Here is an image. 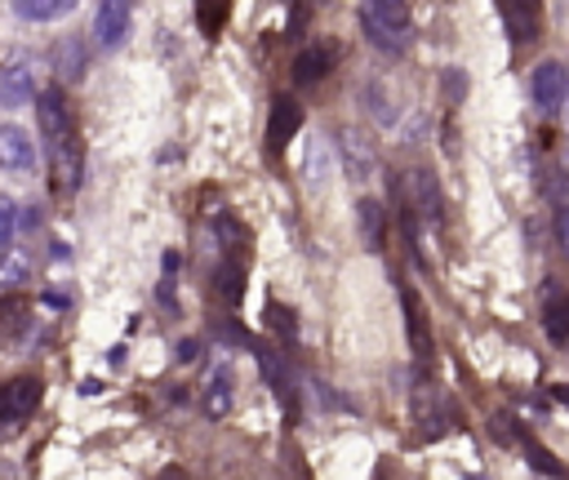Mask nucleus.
<instances>
[{"mask_svg":"<svg viewBox=\"0 0 569 480\" xmlns=\"http://www.w3.org/2000/svg\"><path fill=\"white\" fill-rule=\"evenodd\" d=\"M0 169H9V173L36 169V138L22 124H0Z\"/></svg>","mask_w":569,"mask_h":480,"instance_id":"423d86ee","label":"nucleus"},{"mask_svg":"<svg viewBox=\"0 0 569 480\" xmlns=\"http://www.w3.org/2000/svg\"><path fill=\"white\" fill-rule=\"evenodd\" d=\"M529 462H538V467H542L547 476H556V471H560V467H556V462H551V458H547V453H542V449H538L533 440H529Z\"/></svg>","mask_w":569,"mask_h":480,"instance_id":"5701e85b","label":"nucleus"},{"mask_svg":"<svg viewBox=\"0 0 569 480\" xmlns=\"http://www.w3.org/2000/svg\"><path fill=\"white\" fill-rule=\"evenodd\" d=\"M565 93H569V71L560 67V62H538L533 67V76H529V98H533V107L542 111V116H556L560 107H565Z\"/></svg>","mask_w":569,"mask_h":480,"instance_id":"7ed1b4c3","label":"nucleus"},{"mask_svg":"<svg viewBox=\"0 0 569 480\" xmlns=\"http://www.w3.org/2000/svg\"><path fill=\"white\" fill-rule=\"evenodd\" d=\"M498 13H502L507 36H511L516 44L538 40V27H542V0H498Z\"/></svg>","mask_w":569,"mask_h":480,"instance_id":"0eeeda50","label":"nucleus"},{"mask_svg":"<svg viewBox=\"0 0 569 480\" xmlns=\"http://www.w3.org/2000/svg\"><path fill=\"white\" fill-rule=\"evenodd\" d=\"M565 111H569V93H565Z\"/></svg>","mask_w":569,"mask_h":480,"instance_id":"a878e982","label":"nucleus"},{"mask_svg":"<svg viewBox=\"0 0 569 480\" xmlns=\"http://www.w3.org/2000/svg\"><path fill=\"white\" fill-rule=\"evenodd\" d=\"M556 396H560V400H565V404H569V387H560V391H556Z\"/></svg>","mask_w":569,"mask_h":480,"instance_id":"393cba45","label":"nucleus"},{"mask_svg":"<svg viewBox=\"0 0 569 480\" xmlns=\"http://www.w3.org/2000/svg\"><path fill=\"white\" fill-rule=\"evenodd\" d=\"M560 169H565V191H569V151H565V160H560Z\"/></svg>","mask_w":569,"mask_h":480,"instance_id":"b1692460","label":"nucleus"},{"mask_svg":"<svg viewBox=\"0 0 569 480\" xmlns=\"http://www.w3.org/2000/svg\"><path fill=\"white\" fill-rule=\"evenodd\" d=\"M298 120H302V111H298V102L293 98H276L271 102V124H267V147L271 151H280L289 138H293V129H298Z\"/></svg>","mask_w":569,"mask_h":480,"instance_id":"9b49d317","label":"nucleus"},{"mask_svg":"<svg viewBox=\"0 0 569 480\" xmlns=\"http://www.w3.org/2000/svg\"><path fill=\"white\" fill-rule=\"evenodd\" d=\"M405 316H409V342H413V351H418V356H427L431 338H427V329H422V307H418L413 289H405Z\"/></svg>","mask_w":569,"mask_h":480,"instance_id":"a211bd4d","label":"nucleus"},{"mask_svg":"<svg viewBox=\"0 0 569 480\" xmlns=\"http://www.w3.org/2000/svg\"><path fill=\"white\" fill-rule=\"evenodd\" d=\"M204 413L209 418H227L231 413V378L218 373L209 387H204Z\"/></svg>","mask_w":569,"mask_h":480,"instance_id":"f3484780","label":"nucleus"},{"mask_svg":"<svg viewBox=\"0 0 569 480\" xmlns=\"http://www.w3.org/2000/svg\"><path fill=\"white\" fill-rule=\"evenodd\" d=\"M258 360H262V373H267V382L276 387V396H280V400H293V387H289V373L280 369V360H276V351H258Z\"/></svg>","mask_w":569,"mask_h":480,"instance_id":"aec40b11","label":"nucleus"},{"mask_svg":"<svg viewBox=\"0 0 569 480\" xmlns=\"http://www.w3.org/2000/svg\"><path fill=\"white\" fill-rule=\"evenodd\" d=\"M542 329L551 342H569V289L551 284L542 298Z\"/></svg>","mask_w":569,"mask_h":480,"instance_id":"9d476101","label":"nucleus"},{"mask_svg":"<svg viewBox=\"0 0 569 480\" xmlns=\"http://www.w3.org/2000/svg\"><path fill=\"white\" fill-rule=\"evenodd\" d=\"M36 120H40V138H44L53 191H76L80 187V173H84V151H80L76 120L67 111L62 89H40L36 93Z\"/></svg>","mask_w":569,"mask_h":480,"instance_id":"f257e3e1","label":"nucleus"},{"mask_svg":"<svg viewBox=\"0 0 569 480\" xmlns=\"http://www.w3.org/2000/svg\"><path fill=\"white\" fill-rule=\"evenodd\" d=\"M13 231H18V204L9 196H0V249L13 244Z\"/></svg>","mask_w":569,"mask_h":480,"instance_id":"412c9836","label":"nucleus"},{"mask_svg":"<svg viewBox=\"0 0 569 480\" xmlns=\"http://www.w3.org/2000/svg\"><path fill=\"white\" fill-rule=\"evenodd\" d=\"M413 413L422 418V427H427V422H436V431H440L445 409H440V400H436V387H427V382H422V387L413 391Z\"/></svg>","mask_w":569,"mask_h":480,"instance_id":"6ab92c4d","label":"nucleus"},{"mask_svg":"<svg viewBox=\"0 0 569 480\" xmlns=\"http://www.w3.org/2000/svg\"><path fill=\"white\" fill-rule=\"evenodd\" d=\"M413 204H418L422 218L440 222V187H436V178L427 169H413Z\"/></svg>","mask_w":569,"mask_h":480,"instance_id":"dca6fc26","label":"nucleus"},{"mask_svg":"<svg viewBox=\"0 0 569 480\" xmlns=\"http://www.w3.org/2000/svg\"><path fill=\"white\" fill-rule=\"evenodd\" d=\"M40 409V378L0 382V422H22Z\"/></svg>","mask_w":569,"mask_h":480,"instance_id":"39448f33","label":"nucleus"},{"mask_svg":"<svg viewBox=\"0 0 569 480\" xmlns=\"http://www.w3.org/2000/svg\"><path fill=\"white\" fill-rule=\"evenodd\" d=\"M338 151H342V164H347V173L351 178H373L378 173V151L369 147V138L365 133H356V129H338Z\"/></svg>","mask_w":569,"mask_h":480,"instance_id":"6e6552de","label":"nucleus"},{"mask_svg":"<svg viewBox=\"0 0 569 480\" xmlns=\"http://www.w3.org/2000/svg\"><path fill=\"white\" fill-rule=\"evenodd\" d=\"M333 62H338V44H316V49L298 53V62H293V80H298V84H311V80L329 76Z\"/></svg>","mask_w":569,"mask_h":480,"instance_id":"f8f14e48","label":"nucleus"},{"mask_svg":"<svg viewBox=\"0 0 569 480\" xmlns=\"http://www.w3.org/2000/svg\"><path fill=\"white\" fill-rule=\"evenodd\" d=\"M80 0H13V13L27 22H58L76 9Z\"/></svg>","mask_w":569,"mask_h":480,"instance_id":"2eb2a0df","label":"nucleus"},{"mask_svg":"<svg viewBox=\"0 0 569 480\" xmlns=\"http://www.w3.org/2000/svg\"><path fill=\"white\" fill-rule=\"evenodd\" d=\"M36 102V76L27 62H4L0 67V107H27Z\"/></svg>","mask_w":569,"mask_h":480,"instance_id":"1a4fd4ad","label":"nucleus"},{"mask_svg":"<svg viewBox=\"0 0 569 480\" xmlns=\"http://www.w3.org/2000/svg\"><path fill=\"white\" fill-rule=\"evenodd\" d=\"M556 244H560V253L569 258V200L556 209Z\"/></svg>","mask_w":569,"mask_h":480,"instance_id":"4be33fe9","label":"nucleus"},{"mask_svg":"<svg viewBox=\"0 0 569 480\" xmlns=\"http://www.w3.org/2000/svg\"><path fill=\"white\" fill-rule=\"evenodd\" d=\"M31 280V253L27 249H0V289H22Z\"/></svg>","mask_w":569,"mask_h":480,"instance_id":"4468645a","label":"nucleus"},{"mask_svg":"<svg viewBox=\"0 0 569 480\" xmlns=\"http://www.w3.org/2000/svg\"><path fill=\"white\" fill-rule=\"evenodd\" d=\"M356 227H360V240L365 249H382V227H387V213L378 200H360L356 204Z\"/></svg>","mask_w":569,"mask_h":480,"instance_id":"ddd939ff","label":"nucleus"},{"mask_svg":"<svg viewBox=\"0 0 569 480\" xmlns=\"http://www.w3.org/2000/svg\"><path fill=\"white\" fill-rule=\"evenodd\" d=\"M133 27V0H98L93 9V40L102 49H116Z\"/></svg>","mask_w":569,"mask_h":480,"instance_id":"20e7f679","label":"nucleus"},{"mask_svg":"<svg viewBox=\"0 0 569 480\" xmlns=\"http://www.w3.org/2000/svg\"><path fill=\"white\" fill-rule=\"evenodd\" d=\"M360 27L365 40L382 53H405L413 40L409 22V0H360Z\"/></svg>","mask_w":569,"mask_h":480,"instance_id":"f03ea898","label":"nucleus"}]
</instances>
